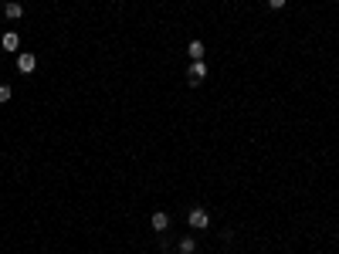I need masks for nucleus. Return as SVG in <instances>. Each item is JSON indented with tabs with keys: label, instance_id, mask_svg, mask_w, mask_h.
Instances as JSON below:
<instances>
[{
	"label": "nucleus",
	"instance_id": "1",
	"mask_svg": "<svg viewBox=\"0 0 339 254\" xmlns=\"http://www.w3.org/2000/svg\"><path fill=\"white\" fill-rule=\"evenodd\" d=\"M187 221H190L193 231H203V227L210 224V214H207V210H200V207H193L190 214H187Z\"/></svg>",
	"mask_w": 339,
	"mask_h": 254
},
{
	"label": "nucleus",
	"instance_id": "2",
	"mask_svg": "<svg viewBox=\"0 0 339 254\" xmlns=\"http://www.w3.org/2000/svg\"><path fill=\"white\" fill-rule=\"evenodd\" d=\"M203 78H207V65H203V61H190V68H187V81H190V85H200Z\"/></svg>",
	"mask_w": 339,
	"mask_h": 254
},
{
	"label": "nucleus",
	"instance_id": "3",
	"mask_svg": "<svg viewBox=\"0 0 339 254\" xmlns=\"http://www.w3.org/2000/svg\"><path fill=\"white\" fill-rule=\"evenodd\" d=\"M34 68H37V58H34L31 51H24V55H17V71H24V75H31Z\"/></svg>",
	"mask_w": 339,
	"mask_h": 254
},
{
	"label": "nucleus",
	"instance_id": "4",
	"mask_svg": "<svg viewBox=\"0 0 339 254\" xmlns=\"http://www.w3.org/2000/svg\"><path fill=\"white\" fill-rule=\"evenodd\" d=\"M0 48H4V51H17V48H21V37H17L14 31H7L4 37H0Z\"/></svg>",
	"mask_w": 339,
	"mask_h": 254
},
{
	"label": "nucleus",
	"instance_id": "5",
	"mask_svg": "<svg viewBox=\"0 0 339 254\" xmlns=\"http://www.w3.org/2000/svg\"><path fill=\"white\" fill-rule=\"evenodd\" d=\"M203 51H207V48H203V41H190V45H187L190 61H203Z\"/></svg>",
	"mask_w": 339,
	"mask_h": 254
},
{
	"label": "nucleus",
	"instance_id": "6",
	"mask_svg": "<svg viewBox=\"0 0 339 254\" xmlns=\"http://www.w3.org/2000/svg\"><path fill=\"white\" fill-rule=\"evenodd\" d=\"M169 227V214L166 210H156V214H153V231H166Z\"/></svg>",
	"mask_w": 339,
	"mask_h": 254
},
{
	"label": "nucleus",
	"instance_id": "7",
	"mask_svg": "<svg viewBox=\"0 0 339 254\" xmlns=\"http://www.w3.org/2000/svg\"><path fill=\"white\" fill-rule=\"evenodd\" d=\"M4 14H7L11 21H17V17H21V14H24V7H21V4H14V0H11V4H4Z\"/></svg>",
	"mask_w": 339,
	"mask_h": 254
},
{
	"label": "nucleus",
	"instance_id": "8",
	"mask_svg": "<svg viewBox=\"0 0 339 254\" xmlns=\"http://www.w3.org/2000/svg\"><path fill=\"white\" fill-rule=\"evenodd\" d=\"M180 254H197V241H193V237H183L180 241Z\"/></svg>",
	"mask_w": 339,
	"mask_h": 254
},
{
	"label": "nucleus",
	"instance_id": "9",
	"mask_svg": "<svg viewBox=\"0 0 339 254\" xmlns=\"http://www.w3.org/2000/svg\"><path fill=\"white\" fill-rule=\"evenodd\" d=\"M0 102H11V89L7 85H0Z\"/></svg>",
	"mask_w": 339,
	"mask_h": 254
},
{
	"label": "nucleus",
	"instance_id": "10",
	"mask_svg": "<svg viewBox=\"0 0 339 254\" xmlns=\"http://www.w3.org/2000/svg\"><path fill=\"white\" fill-rule=\"evenodd\" d=\"M268 7H271V11H282V7H285V0H268Z\"/></svg>",
	"mask_w": 339,
	"mask_h": 254
}]
</instances>
